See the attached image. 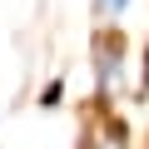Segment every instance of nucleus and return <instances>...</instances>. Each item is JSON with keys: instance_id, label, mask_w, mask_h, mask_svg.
Segmentation results:
<instances>
[{"instance_id": "nucleus-1", "label": "nucleus", "mask_w": 149, "mask_h": 149, "mask_svg": "<svg viewBox=\"0 0 149 149\" xmlns=\"http://www.w3.org/2000/svg\"><path fill=\"white\" fill-rule=\"evenodd\" d=\"M119 85H124V45L109 35V40L95 45V90H100V100L109 104V100L119 95Z\"/></svg>"}, {"instance_id": "nucleus-2", "label": "nucleus", "mask_w": 149, "mask_h": 149, "mask_svg": "<svg viewBox=\"0 0 149 149\" xmlns=\"http://www.w3.org/2000/svg\"><path fill=\"white\" fill-rule=\"evenodd\" d=\"M129 0H95V15H124Z\"/></svg>"}, {"instance_id": "nucleus-3", "label": "nucleus", "mask_w": 149, "mask_h": 149, "mask_svg": "<svg viewBox=\"0 0 149 149\" xmlns=\"http://www.w3.org/2000/svg\"><path fill=\"white\" fill-rule=\"evenodd\" d=\"M60 95H65V85L55 80V85H45V95H40V100H45V104H60Z\"/></svg>"}, {"instance_id": "nucleus-4", "label": "nucleus", "mask_w": 149, "mask_h": 149, "mask_svg": "<svg viewBox=\"0 0 149 149\" xmlns=\"http://www.w3.org/2000/svg\"><path fill=\"white\" fill-rule=\"evenodd\" d=\"M144 90H149V45H144Z\"/></svg>"}, {"instance_id": "nucleus-5", "label": "nucleus", "mask_w": 149, "mask_h": 149, "mask_svg": "<svg viewBox=\"0 0 149 149\" xmlns=\"http://www.w3.org/2000/svg\"><path fill=\"white\" fill-rule=\"evenodd\" d=\"M85 149H100V144H85Z\"/></svg>"}]
</instances>
